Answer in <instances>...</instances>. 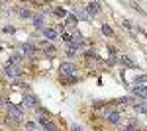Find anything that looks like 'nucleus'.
Returning a JSON list of instances; mask_svg holds the SVG:
<instances>
[{
	"label": "nucleus",
	"mask_w": 147,
	"mask_h": 131,
	"mask_svg": "<svg viewBox=\"0 0 147 131\" xmlns=\"http://www.w3.org/2000/svg\"><path fill=\"white\" fill-rule=\"evenodd\" d=\"M6 114H8V121H10V123H14V125H22L24 123V114L18 106L10 104V108H8Z\"/></svg>",
	"instance_id": "nucleus-1"
},
{
	"label": "nucleus",
	"mask_w": 147,
	"mask_h": 131,
	"mask_svg": "<svg viewBox=\"0 0 147 131\" xmlns=\"http://www.w3.org/2000/svg\"><path fill=\"white\" fill-rule=\"evenodd\" d=\"M4 75L12 80H18V78L22 77V71H20V67L16 65H4Z\"/></svg>",
	"instance_id": "nucleus-2"
},
{
	"label": "nucleus",
	"mask_w": 147,
	"mask_h": 131,
	"mask_svg": "<svg viewBox=\"0 0 147 131\" xmlns=\"http://www.w3.org/2000/svg\"><path fill=\"white\" fill-rule=\"evenodd\" d=\"M131 94L137 96V100H147V84H134Z\"/></svg>",
	"instance_id": "nucleus-3"
},
{
	"label": "nucleus",
	"mask_w": 147,
	"mask_h": 131,
	"mask_svg": "<svg viewBox=\"0 0 147 131\" xmlns=\"http://www.w3.org/2000/svg\"><path fill=\"white\" fill-rule=\"evenodd\" d=\"M75 65L73 63H61L59 65V73H61V78H65V77H73L75 75Z\"/></svg>",
	"instance_id": "nucleus-4"
},
{
	"label": "nucleus",
	"mask_w": 147,
	"mask_h": 131,
	"mask_svg": "<svg viewBox=\"0 0 147 131\" xmlns=\"http://www.w3.org/2000/svg\"><path fill=\"white\" fill-rule=\"evenodd\" d=\"M100 8H102L100 2H88V4H86V8H84V12H86V16H88V18H94V16H98V14H100Z\"/></svg>",
	"instance_id": "nucleus-5"
},
{
	"label": "nucleus",
	"mask_w": 147,
	"mask_h": 131,
	"mask_svg": "<svg viewBox=\"0 0 147 131\" xmlns=\"http://www.w3.org/2000/svg\"><path fill=\"white\" fill-rule=\"evenodd\" d=\"M24 104H26V108H30V110H39V100L34 94H26L24 96Z\"/></svg>",
	"instance_id": "nucleus-6"
},
{
	"label": "nucleus",
	"mask_w": 147,
	"mask_h": 131,
	"mask_svg": "<svg viewBox=\"0 0 147 131\" xmlns=\"http://www.w3.org/2000/svg\"><path fill=\"white\" fill-rule=\"evenodd\" d=\"M32 24H34L37 30H45V18H43V14H34L32 16Z\"/></svg>",
	"instance_id": "nucleus-7"
},
{
	"label": "nucleus",
	"mask_w": 147,
	"mask_h": 131,
	"mask_svg": "<svg viewBox=\"0 0 147 131\" xmlns=\"http://www.w3.org/2000/svg\"><path fill=\"white\" fill-rule=\"evenodd\" d=\"M106 120L110 121V123H114V125H118V123H122V116H120L118 112H114V110H110V112L106 114Z\"/></svg>",
	"instance_id": "nucleus-8"
},
{
	"label": "nucleus",
	"mask_w": 147,
	"mask_h": 131,
	"mask_svg": "<svg viewBox=\"0 0 147 131\" xmlns=\"http://www.w3.org/2000/svg\"><path fill=\"white\" fill-rule=\"evenodd\" d=\"M20 49H22L24 55H35V51H37L34 43H22V45H20Z\"/></svg>",
	"instance_id": "nucleus-9"
},
{
	"label": "nucleus",
	"mask_w": 147,
	"mask_h": 131,
	"mask_svg": "<svg viewBox=\"0 0 147 131\" xmlns=\"http://www.w3.org/2000/svg\"><path fill=\"white\" fill-rule=\"evenodd\" d=\"M41 33H43V37H45L47 41H53V39H57V30H53V28H45Z\"/></svg>",
	"instance_id": "nucleus-10"
},
{
	"label": "nucleus",
	"mask_w": 147,
	"mask_h": 131,
	"mask_svg": "<svg viewBox=\"0 0 147 131\" xmlns=\"http://www.w3.org/2000/svg\"><path fill=\"white\" fill-rule=\"evenodd\" d=\"M75 14H73V16H75V18H77V20H84V22H86V20H90V18H88V16H86V12H84V8H75Z\"/></svg>",
	"instance_id": "nucleus-11"
},
{
	"label": "nucleus",
	"mask_w": 147,
	"mask_h": 131,
	"mask_svg": "<svg viewBox=\"0 0 147 131\" xmlns=\"http://www.w3.org/2000/svg\"><path fill=\"white\" fill-rule=\"evenodd\" d=\"M16 12H18V16H20V18H32V16H34L32 10H30L28 6H20V8H16Z\"/></svg>",
	"instance_id": "nucleus-12"
},
{
	"label": "nucleus",
	"mask_w": 147,
	"mask_h": 131,
	"mask_svg": "<svg viewBox=\"0 0 147 131\" xmlns=\"http://www.w3.org/2000/svg\"><path fill=\"white\" fill-rule=\"evenodd\" d=\"M22 59H24V55H22V53H14V55L10 57V61H8V65H16V67H20Z\"/></svg>",
	"instance_id": "nucleus-13"
},
{
	"label": "nucleus",
	"mask_w": 147,
	"mask_h": 131,
	"mask_svg": "<svg viewBox=\"0 0 147 131\" xmlns=\"http://www.w3.org/2000/svg\"><path fill=\"white\" fill-rule=\"evenodd\" d=\"M26 129L28 131H41V127H39V123H35V121H26Z\"/></svg>",
	"instance_id": "nucleus-14"
},
{
	"label": "nucleus",
	"mask_w": 147,
	"mask_h": 131,
	"mask_svg": "<svg viewBox=\"0 0 147 131\" xmlns=\"http://www.w3.org/2000/svg\"><path fill=\"white\" fill-rule=\"evenodd\" d=\"M120 61H122V65H125V67H131V69H137V63H136V61H131L129 57H122Z\"/></svg>",
	"instance_id": "nucleus-15"
},
{
	"label": "nucleus",
	"mask_w": 147,
	"mask_h": 131,
	"mask_svg": "<svg viewBox=\"0 0 147 131\" xmlns=\"http://www.w3.org/2000/svg\"><path fill=\"white\" fill-rule=\"evenodd\" d=\"M65 55H67L69 59H73V57H77V55H79V49H75V47L67 45V51H65Z\"/></svg>",
	"instance_id": "nucleus-16"
},
{
	"label": "nucleus",
	"mask_w": 147,
	"mask_h": 131,
	"mask_svg": "<svg viewBox=\"0 0 147 131\" xmlns=\"http://www.w3.org/2000/svg\"><path fill=\"white\" fill-rule=\"evenodd\" d=\"M102 33H104V35H106V37H110V35H112V28H110V26H108V24H102Z\"/></svg>",
	"instance_id": "nucleus-17"
},
{
	"label": "nucleus",
	"mask_w": 147,
	"mask_h": 131,
	"mask_svg": "<svg viewBox=\"0 0 147 131\" xmlns=\"http://www.w3.org/2000/svg\"><path fill=\"white\" fill-rule=\"evenodd\" d=\"M53 12H55L57 16H63V18H65V16H69V12L65 10V8H59V6H57V8H55V10H53Z\"/></svg>",
	"instance_id": "nucleus-18"
},
{
	"label": "nucleus",
	"mask_w": 147,
	"mask_h": 131,
	"mask_svg": "<svg viewBox=\"0 0 147 131\" xmlns=\"http://www.w3.org/2000/svg\"><path fill=\"white\" fill-rule=\"evenodd\" d=\"M136 84H147V77H143V75H139V77H136V80H134Z\"/></svg>",
	"instance_id": "nucleus-19"
},
{
	"label": "nucleus",
	"mask_w": 147,
	"mask_h": 131,
	"mask_svg": "<svg viewBox=\"0 0 147 131\" xmlns=\"http://www.w3.org/2000/svg\"><path fill=\"white\" fill-rule=\"evenodd\" d=\"M8 108H10L8 100H6V98H0V110H6V112H8Z\"/></svg>",
	"instance_id": "nucleus-20"
},
{
	"label": "nucleus",
	"mask_w": 147,
	"mask_h": 131,
	"mask_svg": "<svg viewBox=\"0 0 147 131\" xmlns=\"http://www.w3.org/2000/svg\"><path fill=\"white\" fill-rule=\"evenodd\" d=\"M43 51H45V53H55V47H53V45H49V43H45Z\"/></svg>",
	"instance_id": "nucleus-21"
},
{
	"label": "nucleus",
	"mask_w": 147,
	"mask_h": 131,
	"mask_svg": "<svg viewBox=\"0 0 147 131\" xmlns=\"http://www.w3.org/2000/svg\"><path fill=\"white\" fill-rule=\"evenodd\" d=\"M63 80H65V82H69V84H73V82H77L79 78H77V77H75V75H73V77H65V78H63Z\"/></svg>",
	"instance_id": "nucleus-22"
},
{
	"label": "nucleus",
	"mask_w": 147,
	"mask_h": 131,
	"mask_svg": "<svg viewBox=\"0 0 147 131\" xmlns=\"http://www.w3.org/2000/svg\"><path fill=\"white\" fill-rule=\"evenodd\" d=\"M120 131H139L137 127H134V125H125V127H122Z\"/></svg>",
	"instance_id": "nucleus-23"
},
{
	"label": "nucleus",
	"mask_w": 147,
	"mask_h": 131,
	"mask_svg": "<svg viewBox=\"0 0 147 131\" xmlns=\"http://www.w3.org/2000/svg\"><path fill=\"white\" fill-rule=\"evenodd\" d=\"M124 28H127V30H136V28H134V24L129 22V20H124Z\"/></svg>",
	"instance_id": "nucleus-24"
},
{
	"label": "nucleus",
	"mask_w": 147,
	"mask_h": 131,
	"mask_svg": "<svg viewBox=\"0 0 147 131\" xmlns=\"http://www.w3.org/2000/svg\"><path fill=\"white\" fill-rule=\"evenodd\" d=\"M86 57H88V59H98V55L94 53V51H86Z\"/></svg>",
	"instance_id": "nucleus-25"
},
{
	"label": "nucleus",
	"mask_w": 147,
	"mask_h": 131,
	"mask_svg": "<svg viewBox=\"0 0 147 131\" xmlns=\"http://www.w3.org/2000/svg\"><path fill=\"white\" fill-rule=\"evenodd\" d=\"M71 131H84V129H82L80 125H77V123H73V125H71Z\"/></svg>",
	"instance_id": "nucleus-26"
}]
</instances>
